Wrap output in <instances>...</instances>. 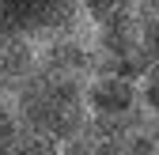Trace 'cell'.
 Listing matches in <instances>:
<instances>
[{
	"instance_id": "1",
	"label": "cell",
	"mask_w": 159,
	"mask_h": 155,
	"mask_svg": "<svg viewBox=\"0 0 159 155\" xmlns=\"http://www.w3.org/2000/svg\"><path fill=\"white\" fill-rule=\"evenodd\" d=\"M15 117L27 132L49 140L53 148H61L72 132L87 121V102H84V80L76 76H61L38 64L23 87L11 95Z\"/></svg>"
},
{
	"instance_id": "2",
	"label": "cell",
	"mask_w": 159,
	"mask_h": 155,
	"mask_svg": "<svg viewBox=\"0 0 159 155\" xmlns=\"http://www.w3.org/2000/svg\"><path fill=\"white\" fill-rule=\"evenodd\" d=\"M80 0H0V42L27 38L42 42L76 23Z\"/></svg>"
},
{
	"instance_id": "3",
	"label": "cell",
	"mask_w": 159,
	"mask_h": 155,
	"mask_svg": "<svg viewBox=\"0 0 159 155\" xmlns=\"http://www.w3.org/2000/svg\"><path fill=\"white\" fill-rule=\"evenodd\" d=\"M84 102L91 117H114L140 102V80L121 72H87L84 80Z\"/></svg>"
},
{
	"instance_id": "4",
	"label": "cell",
	"mask_w": 159,
	"mask_h": 155,
	"mask_svg": "<svg viewBox=\"0 0 159 155\" xmlns=\"http://www.w3.org/2000/svg\"><path fill=\"white\" fill-rule=\"evenodd\" d=\"M34 68H38V42H27V38L0 42V95L11 99Z\"/></svg>"
},
{
	"instance_id": "5",
	"label": "cell",
	"mask_w": 159,
	"mask_h": 155,
	"mask_svg": "<svg viewBox=\"0 0 159 155\" xmlns=\"http://www.w3.org/2000/svg\"><path fill=\"white\" fill-rule=\"evenodd\" d=\"M129 19H133L136 49H140V61L148 72L152 64H159V0H133Z\"/></svg>"
},
{
	"instance_id": "6",
	"label": "cell",
	"mask_w": 159,
	"mask_h": 155,
	"mask_svg": "<svg viewBox=\"0 0 159 155\" xmlns=\"http://www.w3.org/2000/svg\"><path fill=\"white\" fill-rule=\"evenodd\" d=\"M133 0H80V11H84L91 23H98V19H106V15H114V11H121V8H129Z\"/></svg>"
},
{
	"instance_id": "7",
	"label": "cell",
	"mask_w": 159,
	"mask_h": 155,
	"mask_svg": "<svg viewBox=\"0 0 159 155\" xmlns=\"http://www.w3.org/2000/svg\"><path fill=\"white\" fill-rule=\"evenodd\" d=\"M140 102H144L152 113H159V64H152V68L140 76Z\"/></svg>"
}]
</instances>
